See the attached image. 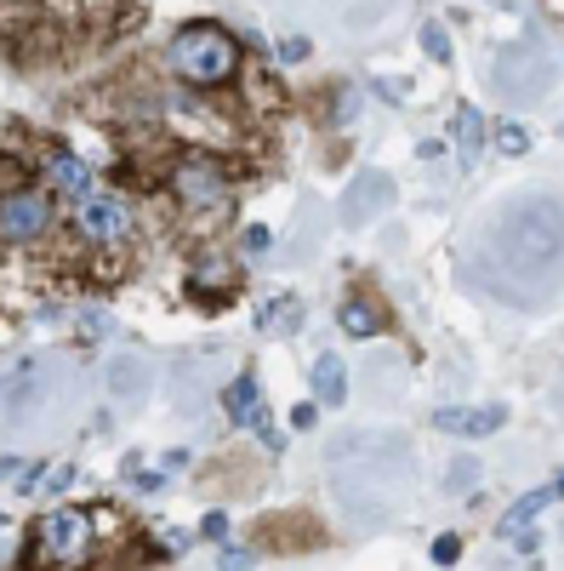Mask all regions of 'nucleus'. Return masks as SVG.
Here are the masks:
<instances>
[{"mask_svg":"<svg viewBox=\"0 0 564 571\" xmlns=\"http://www.w3.org/2000/svg\"><path fill=\"white\" fill-rule=\"evenodd\" d=\"M222 411H229V423L240 434H257L268 452H285V434L274 429V417H268V401H262V389H257L252 371H240V378L222 389Z\"/></svg>","mask_w":564,"mask_h":571,"instance_id":"obj_7","label":"nucleus"},{"mask_svg":"<svg viewBox=\"0 0 564 571\" xmlns=\"http://www.w3.org/2000/svg\"><path fill=\"white\" fill-rule=\"evenodd\" d=\"M47 183L57 194H75V201H92V166H86L80 155H69V149H57V155L47 161Z\"/></svg>","mask_w":564,"mask_h":571,"instance_id":"obj_14","label":"nucleus"},{"mask_svg":"<svg viewBox=\"0 0 564 571\" xmlns=\"http://www.w3.org/2000/svg\"><path fill=\"white\" fill-rule=\"evenodd\" d=\"M217 571H257V566H252V555H240V548H222Z\"/></svg>","mask_w":564,"mask_h":571,"instance_id":"obj_26","label":"nucleus"},{"mask_svg":"<svg viewBox=\"0 0 564 571\" xmlns=\"http://www.w3.org/2000/svg\"><path fill=\"white\" fill-rule=\"evenodd\" d=\"M559 75V63L548 52V40H536V35H518L508 40L502 52H496L490 63V86H496V98H508L513 109H525L536 98H548V86Z\"/></svg>","mask_w":564,"mask_h":571,"instance_id":"obj_3","label":"nucleus"},{"mask_svg":"<svg viewBox=\"0 0 564 571\" xmlns=\"http://www.w3.org/2000/svg\"><path fill=\"white\" fill-rule=\"evenodd\" d=\"M69 480H75V469H52L47 480H40V486H47V492H63V486H69Z\"/></svg>","mask_w":564,"mask_h":571,"instance_id":"obj_28","label":"nucleus"},{"mask_svg":"<svg viewBox=\"0 0 564 571\" xmlns=\"http://www.w3.org/2000/svg\"><path fill=\"white\" fill-rule=\"evenodd\" d=\"M52 389H57V378H52L47 360H17L7 378H0V429L40 423L52 406Z\"/></svg>","mask_w":564,"mask_h":571,"instance_id":"obj_4","label":"nucleus"},{"mask_svg":"<svg viewBox=\"0 0 564 571\" xmlns=\"http://www.w3.org/2000/svg\"><path fill=\"white\" fill-rule=\"evenodd\" d=\"M92 548V515L86 509H52L35 520V560L47 566H75Z\"/></svg>","mask_w":564,"mask_h":571,"instance_id":"obj_6","label":"nucleus"},{"mask_svg":"<svg viewBox=\"0 0 564 571\" xmlns=\"http://www.w3.org/2000/svg\"><path fill=\"white\" fill-rule=\"evenodd\" d=\"M126 480H131L138 492H166V474H161V469H126Z\"/></svg>","mask_w":564,"mask_h":571,"instance_id":"obj_23","label":"nucleus"},{"mask_svg":"<svg viewBox=\"0 0 564 571\" xmlns=\"http://www.w3.org/2000/svg\"><path fill=\"white\" fill-rule=\"evenodd\" d=\"M394 206V178L388 172H359V178L343 189V201H336V217H343L348 229H366L371 217H382Z\"/></svg>","mask_w":564,"mask_h":571,"instance_id":"obj_9","label":"nucleus"},{"mask_svg":"<svg viewBox=\"0 0 564 571\" xmlns=\"http://www.w3.org/2000/svg\"><path fill=\"white\" fill-rule=\"evenodd\" d=\"M52 229V194L40 189H17L0 201V240H12V246H29Z\"/></svg>","mask_w":564,"mask_h":571,"instance_id":"obj_8","label":"nucleus"},{"mask_svg":"<svg viewBox=\"0 0 564 571\" xmlns=\"http://www.w3.org/2000/svg\"><path fill=\"white\" fill-rule=\"evenodd\" d=\"M434 560H439V566H457V560H462V537L445 532V537L434 543Z\"/></svg>","mask_w":564,"mask_h":571,"instance_id":"obj_24","label":"nucleus"},{"mask_svg":"<svg viewBox=\"0 0 564 571\" xmlns=\"http://www.w3.org/2000/svg\"><path fill=\"white\" fill-rule=\"evenodd\" d=\"M308 52H313V47H308V40H303V35H285V40H280V47H274V58H280V63H303Z\"/></svg>","mask_w":564,"mask_h":571,"instance_id":"obj_22","label":"nucleus"},{"mask_svg":"<svg viewBox=\"0 0 564 571\" xmlns=\"http://www.w3.org/2000/svg\"><path fill=\"white\" fill-rule=\"evenodd\" d=\"M200 537H211V543H222V537H229V515H222V509H211L206 520H200Z\"/></svg>","mask_w":564,"mask_h":571,"instance_id":"obj_25","label":"nucleus"},{"mask_svg":"<svg viewBox=\"0 0 564 571\" xmlns=\"http://www.w3.org/2000/svg\"><path fill=\"white\" fill-rule=\"evenodd\" d=\"M336 326H343L348 338H376L382 332V309L366 303V297H348L343 309H336Z\"/></svg>","mask_w":564,"mask_h":571,"instance_id":"obj_17","label":"nucleus"},{"mask_svg":"<svg viewBox=\"0 0 564 571\" xmlns=\"http://www.w3.org/2000/svg\"><path fill=\"white\" fill-rule=\"evenodd\" d=\"M553 503H564V497H559V486H553V480H548V486H536V492H525V497H518L513 509L502 515V537L525 532V525H530V520H536L541 509H553Z\"/></svg>","mask_w":564,"mask_h":571,"instance_id":"obj_16","label":"nucleus"},{"mask_svg":"<svg viewBox=\"0 0 564 571\" xmlns=\"http://www.w3.org/2000/svg\"><path fill=\"white\" fill-rule=\"evenodd\" d=\"M257 326H262V332H297V326H303V303L297 297H268L262 303V315H257Z\"/></svg>","mask_w":564,"mask_h":571,"instance_id":"obj_18","label":"nucleus"},{"mask_svg":"<svg viewBox=\"0 0 564 571\" xmlns=\"http://www.w3.org/2000/svg\"><path fill=\"white\" fill-rule=\"evenodd\" d=\"M422 47H427V58H434V63H450V35H445V24H422Z\"/></svg>","mask_w":564,"mask_h":571,"instance_id":"obj_21","label":"nucleus"},{"mask_svg":"<svg viewBox=\"0 0 564 571\" xmlns=\"http://www.w3.org/2000/svg\"><path fill=\"white\" fill-rule=\"evenodd\" d=\"M171 75L200 86V92H211V86H229L240 75V40L222 29V24H183L171 35Z\"/></svg>","mask_w":564,"mask_h":571,"instance_id":"obj_2","label":"nucleus"},{"mask_svg":"<svg viewBox=\"0 0 564 571\" xmlns=\"http://www.w3.org/2000/svg\"><path fill=\"white\" fill-rule=\"evenodd\" d=\"M473 486H479V457H473V452H457V457H450V469H445V492H450V497H467Z\"/></svg>","mask_w":564,"mask_h":571,"instance_id":"obj_19","label":"nucleus"},{"mask_svg":"<svg viewBox=\"0 0 564 571\" xmlns=\"http://www.w3.org/2000/svg\"><path fill=\"white\" fill-rule=\"evenodd\" d=\"M485 138H490L485 115H479L473 103H462L457 115H450V143H457V161H462V172H473V166H479V149H485Z\"/></svg>","mask_w":564,"mask_h":571,"instance_id":"obj_13","label":"nucleus"},{"mask_svg":"<svg viewBox=\"0 0 564 571\" xmlns=\"http://www.w3.org/2000/svg\"><path fill=\"white\" fill-rule=\"evenodd\" d=\"M553 486H559V497H564V474H559V480H553Z\"/></svg>","mask_w":564,"mask_h":571,"instance_id":"obj_31","label":"nucleus"},{"mask_svg":"<svg viewBox=\"0 0 564 571\" xmlns=\"http://www.w3.org/2000/svg\"><path fill=\"white\" fill-rule=\"evenodd\" d=\"M313 417H320L313 406H297V411H291V423H297V429H313Z\"/></svg>","mask_w":564,"mask_h":571,"instance_id":"obj_30","label":"nucleus"},{"mask_svg":"<svg viewBox=\"0 0 564 571\" xmlns=\"http://www.w3.org/2000/svg\"><path fill=\"white\" fill-rule=\"evenodd\" d=\"M308 383H313V401H320V406H343L348 401V366H343V355H331V348H325V355L308 366Z\"/></svg>","mask_w":564,"mask_h":571,"instance_id":"obj_15","label":"nucleus"},{"mask_svg":"<svg viewBox=\"0 0 564 571\" xmlns=\"http://www.w3.org/2000/svg\"><path fill=\"white\" fill-rule=\"evenodd\" d=\"M149 360L143 355H115L103 366V389H108V401H120V406H138L149 401Z\"/></svg>","mask_w":564,"mask_h":571,"instance_id":"obj_12","label":"nucleus"},{"mask_svg":"<svg viewBox=\"0 0 564 571\" xmlns=\"http://www.w3.org/2000/svg\"><path fill=\"white\" fill-rule=\"evenodd\" d=\"M490 143L502 149L508 161H518V155L530 149V131H525V120H513V115H508V120H496V126H490Z\"/></svg>","mask_w":564,"mask_h":571,"instance_id":"obj_20","label":"nucleus"},{"mask_svg":"<svg viewBox=\"0 0 564 571\" xmlns=\"http://www.w3.org/2000/svg\"><path fill=\"white\" fill-rule=\"evenodd\" d=\"M0 525H7V515H0Z\"/></svg>","mask_w":564,"mask_h":571,"instance_id":"obj_32","label":"nucleus"},{"mask_svg":"<svg viewBox=\"0 0 564 571\" xmlns=\"http://www.w3.org/2000/svg\"><path fill=\"white\" fill-rule=\"evenodd\" d=\"M434 429L439 434H462V441H485V434L508 429V406H439Z\"/></svg>","mask_w":564,"mask_h":571,"instance_id":"obj_11","label":"nucleus"},{"mask_svg":"<svg viewBox=\"0 0 564 571\" xmlns=\"http://www.w3.org/2000/svg\"><path fill=\"white\" fill-rule=\"evenodd\" d=\"M508 543L518 548V555H536V543H541V532H530V525H525V532H513Z\"/></svg>","mask_w":564,"mask_h":571,"instance_id":"obj_27","label":"nucleus"},{"mask_svg":"<svg viewBox=\"0 0 564 571\" xmlns=\"http://www.w3.org/2000/svg\"><path fill=\"white\" fill-rule=\"evenodd\" d=\"M166 178H171L177 206L194 212V217H206V212H222V206H229V172H222L217 161H206V155H177Z\"/></svg>","mask_w":564,"mask_h":571,"instance_id":"obj_5","label":"nucleus"},{"mask_svg":"<svg viewBox=\"0 0 564 571\" xmlns=\"http://www.w3.org/2000/svg\"><path fill=\"white\" fill-rule=\"evenodd\" d=\"M245 252H268V229H245Z\"/></svg>","mask_w":564,"mask_h":571,"instance_id":"obj_29","label":"nucleus"},{"mask_svg":"<svg viewBox=\"0 0 564 571\" xmlns=\"http://www.w3.org/2000/svg\"><path fill=\"white\" fill-rule=\"evenodd\" d=\"M473 275L502 303H518V309L548 303L564 286V201L525 194V201L502 206L479 240Z\"/></svg>","mask_w":564,"mask_h":571,"instance_id":"obj_1","label":"nucleus"},{"mask_svg":"<svg viewBox=\"0 0 564 571\" xmlns=\"http://www.w3.org/2000/svg\"><path fill=\"white\" fill-rule=\"evenodd\" d=\"M75 229L92 240V246H115V240L131 234V206L120 201V194H92V201H80Z\"/></svg>","mask_w":564,"mask_h":571,"instance_id":"obj_10","label":"nucleus"}]
</instances>
